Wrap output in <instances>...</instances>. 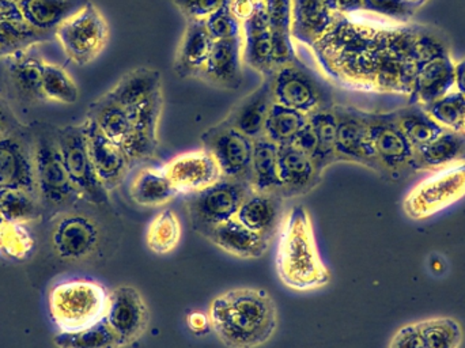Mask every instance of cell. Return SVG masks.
I'll return each mask as SVG.
<instances>
[{"instance_id": "cell-24", "label": "cell", "mask_w": 465, "mask_h": 348, "mask_svg": "<svg viewBox=\"0 0 465 348\" xmlns=\"http://www.w3.org/2000/svg\"><path fill=\"white\" fill-rule=\"evenodd\" d=\"M341 18L331 11L327 0H292V40L316 46Z\"/></svg>"}, {"instance_id": "cell-33", "label": "cell", "mask_w": 465, "mask_h": 348, "mask_svg": "<svg viewBox=\"0 0 465 348\" xmlns=\"http://www.w3.org/2000/svg\"><path fill=\"white\" fill-rule=\"evenodd\" d=\"M86 117L120 146L125 144L133 131L130 112L112 100L106 93L90 104Z\"/></svg>"}, {"instance_id": "cell-56", "label": "cell", "mask_w": 465, "mask_h": 348, "mask_svg": "<svg viewBox=\"0 0 465 348\" xmlns=\"http://www.w3.org/2000/svg\"><path fill=\"white\" fill-rule=\"evenodd\" d=\"M455 89L465 95V57L455 65Z\"/></svg>"}, {"instance_id": "cell-46", "label": "cell", "mask_w": 465, "mask_h": 348, "mask_svg": "<svg viewBox=\"0 0 465 348\" xmlns=\"http://www.w3.org/2000/svg\"><path fill=\"white\" fill-rule=\"evenodd\" d=\"M35 249L32 233L22 224L5 222L0 227V256L13 262H24Z\"/></svg>"}, {"instance_id": "cell-20", "label": "cell", "mask_w": 465, "mask_h": 348, "mask_svg": "<svg viewBox=\"0 0 465 348\" xmlns=\"http://www.w3.org/2000/svg\"><path fill=\"white\" fill-rule=\"evenodd\" d=\"M278 171L281 194L286 200L311 194L322 180L313 160L294 144L279 146Z\"/></svg>"}, {"instance_id": "cell-52", "label": "cell", "mask_w": 465, "mask_h": 348, "mask_svg": "<svg viewBox=\"0 0 465 348\" xmlns=\"http://www.w3.org/2000/svg\"><path fill=\"white\" fill-rule=\"evenodd\" d=\"M11 106L10 101L0 94V136L8 135L25 127Z\"/></svg>"}, {"instance_id": "cell-30", "label": "cell", "mask_w": 465, "mask_h": 348, "mask_svg": "<svg viewBox=\"0 0 465 348\" xmlns=\"http://www.w3.org/2000/svg\"><path fill=\"white\" fill-rule=\"evenodd\" d=\"M160 92H163V76L160 71L142 65L123 75L119 82L106 92V95L130 111Z\"/></svg>"}, {"instance_id": "cell-14", "label": "cell", "mask_w": 465, "mask_h": 348, "mask_svg": "<svg viewBox=\"0 0 465 348\" xmlns=\"http://www.w3.org/2000/svg\"><path fill=\"white\" fill-rule=\"evenodd\" d=\"M104 320L125 348L141 341L149 330V305L136 287L123 284L109 292Z\"/></svg>"}, {"instance_id": "cell-9", "label": "cell", "mask_w": 465, "mask_h": 348, "mask_svg": "<svg viewBox=\"0 0 465 348\" xmlns=\"http://www.w3.org/2000/svg\"><path fill=\"white\" fill-rule=\"evenodd\" d=\"M465 197V161L433 172L403 200V211L414 221L430 218Z\"/></svg>"}, {"instance_id": "cell-38", "label": "cell", "mask_w": 465, "mask_h": 348, "mask_svg": "<svg viewBox=\"0 0 465 348\" xmlns=\"http://www.w3.org/2000/svg\"><path fill=\"white\" fill-rule=\"evenodd\" d=\"M182 222L171 208L160 211L150 222L146 232V245L153 254H172L182 241Z\"/></svg>"}, {"instance_id": "cell-36", "label": "cell", "mask_w": 465, "mask_h": 348, "mask_svg": "<svg viewBox=\"0 0 465 348\" xmlns=\"http://www.w3.org/2000/svg\"><path fill=\"white\" fill-rule=\"evenodd\" d=\"M309 123L313 128L317 141V152L313 161L320 174L324 175L328 168L338 164L336 161V116L333 106L309 114Z\"/></svg>"}, {"instance_id": "cell-3", "label": "cell", "mask_w": 465, "mask_h": 348, "mask_svg": "<svg viewBox=\"0 0 465 348\" xmlns=\"http://www.w3.org/2000/svg\"><path fill=\"white\" fill-rule=\"evenodd\" d=\"M29 127L33 136L35 183L45 216L73 211L84 199L65 172L57 144L56 125L35 120Z\"/></svg>"}, {"instance_id": "cell-54", "label": "cell", "mask_w": 465, "mask_h": 348, "mask_svg": "<svg viewBox=\"0 0 465 348\" xmlns=\"http://www.w3.org/2000/svg\"><path fill=\"white\" fill-rule=\"evenodd\" d=\"M260 3L253 2V0H231L229 8H231L232 15L243 24L248 21L254 13H256L257 5Z\"/></svg>"}, {"instance_id": "cell-41", "label": "cell", "mask_w": 465, "mask_h": 348, "mask_svg": "<svg viewBox=\"0 0 465 348\" xmlns=\"http://www.w3.org/2000/svg\"><path fill=\"white\" fill-rule=\"evenodd\" d=\"M43 94L49 103L73 105L78 103L79 87L71 74L63 65L51 62H44Z\"/></svg>"}, {"instance_id": "cell-49", "label": "cell", "mask_w": 465, "mask_h": 348, "mask_svg": "<svg viewBox=\"0 0 465 348\" xmlns=\"http://www.w3.org/2000/svg\"><path fill=\"white\" fill-rule=\"evenodd\" d=\"M264 11L271 33L292 35V0H264Z\"/></svg>"}, {"instance_id": "cell-42", "label": "cell", "mask_w": 465, "mask_h": 348, "mask_svg": "<svg viewBox=\"0 0 465 348\" xmlns=\"http://www.w3.org/2000/svg\"><path fill=\"white\" fill-rule=\"evenodd\" d=\"M54 344L57 348H122L105 320L73 333H57Z\"/></svg>"}, {"instance_id": "cell-55", "label": "cell", "mask_w": 465, "mask_h": 348, "mask_svg": "<svg viewBox=\"0 0 465 348\" xmlns=\"http://www.w3.org/2000/svg\"><path fill=\"white\" fill-rule=\"evenodd\" d=\"M188 327H190L193 333H198V335L212 330L210 328L209 314L198 311L188 314Z\"/></svg>"}, {"instance_id": "cell-4", "label": "cell", "mask_w": 465, "mask_h": 348, "mask_svg": "<svg viewBox=\"0 0 465 348\" xmlns=\"http://www.w3.org/2000/svg\"><path fill=\"white\" fill-rule=\"evenodd\" d=\"M105 287L89 279H68L52 287L49 314L59 333H73L101 322L105 316Z\"/></svg>"}, {"instance_id": "cell-21", "label": "cell", "mask_w": 465, "mask_h": 348, "mask_svg": "<svg viewBox=\"0 0 465 348\" xmlns=\"http://www.w3.org/2000/svg\"><path fill=\"white\" fill-rule=\"evenodd\" d=\"M284 202L286 199L281 194L252 189L241 204L235 219L248 229L273 241L287 213L284 211Z\"/></svg>"}, {"instance_id": "cell-53", "label": "cell", "mask_w": 465, "mask_h": 348, "mask_svg": "<svg viewBox=\"0 0 465 348\" xmlns=\"http://www.w3.org/2000/svg\"><path fill=\"white\" fill-rule=\"evenodd\" d=\"M327 5L339 16H349L363 11V0H327Z\"/></svg>"}, {"instance_id": "cell-1", "label": "cell", "mask_w": 465, "mask_h": 348, "mask_svg": "<svg viewBox=\"0 0 465 348\" xmlns=\"http://www.w3.org/2000/svg\"><path fill=\"white\" fill-rule=\"evenodd\" d=\"M210 328L228 348H259L278 330V306L267 290L237 287L210 303Z\"/></svg>"}, {"instance_id": "cell-5", "label": "cell", "mask_w": 465, "mask_h": 348, "mask_svg": "<svg viewBox=\"0 0 465 348\" xmlns=\"http://www.w3.org/2000/svg\"><path fill=\"white\" fill-rule=\"evenodd\" d=\"M251 191V184L223 177L203 191L187 194L184 207L191 229L207 240L215 227L235 218Z\"/></svg>"}, {"instance_id": "cell-23", "label": "cell", "mask_w": 465, "mask_h": 348, "mask_svg": "<svg viewBox=\"0 0 465 348\" xmlns=\"http://www.w3.org/2000/svg\"><path fill=\"white\" fill-rule=\"evenodd\" d=\"M273 104L275 100H273L272 84H271V76H267L262 78V84L253 92L241 98L232 106L225 120L235 130L254 141L260 136H264L265 122Z\"/></svg>"}, {"instance_id": "cell-51", "label": "cell", "mask_w": 465, "mask_h": 348, "mask_svg": "<svg viewBox=\"0 0 465 348\" xmlns=\"http://www.w3.org/2000/svg\"><path fill=\"white\" fill-rule=\"evenodd\" d=\"M388 348H425L417 323L401 327L391 339Z\"/></svg>"}, {"instance_id": "cell-2", "label": "cell", "mask_w": 465, "mask_h": 348, "mask_svg": "<svg viewBox=\"0 0 465 348\" xmlns=\"http://www.w3.org/2000/svg\"><path fill=\"white\" fill-rule=\"evenodd\" d=\"M275 268L282 283L294 292H314L331 283L332 275L320 254L311 213L303 205H294L284 215Z\"/></svg>"}, {"instance_id": "cell-12", "label": "cell", "mask_w": 465, "mask_h": 348, "mask_svg": "<svg viewBox=\"0 0 465 348\" xmlns=\"http://www.w3.org/2000/svg\"><path fill=\"white\" fill-rule=\"evenodd\" d=\"M336 116V161L365 166L379 174L371 144L369 112L357 106H333Z\"/></svg>"}, {"instance_id": "cell-25", "label": "cell", "mask_w": 465, "mask_h": 348, "mask_svg": "<svg viewBox=\"0 0 465 348\" xmlns=\"http://www.w3.org/2000/svg\"><path fill=\"white\" fill-rule=\"evenodd\" d=\"M455 65L448 55L417 67L409 104L426 106L455 90Z\"/></svg>"}, {"instance_id": "cell-18", "label": "cell", "mask_w": 465, "mask_h": 348, "mask_svg": "<svg viewBox=\"0 0 465 348\" xmlns=\"http://www.w3.org/2000/svg\"><path fill=\"white\" fill-rule=\"evenodd\" d=\"M87 152L98 180L108 192L114 191L124 183L131 171L130 160L120 144L108 138L94 122L84 117L82 122Z\"/></svg>"}, {"instance_id": "cell-22", "label": "cell", "mask_w": 465, "mask_h": 348, "mask_svg": "<svg viewBox=\"0 0 465 348\" xmlns=\"http://www.w3.org/2000/svg\"><path fill=\"white\" fill-rule=\"evenodd\" d=\"M199 79L218 89H240L243 84L242 37L215 41Z\"/></svg>"}, {"instance_id": "cell-16", "label": "cell", "mask_w": 465, "mask_h": 348, "mask_svg": "<svg viewBox=\"0 0 465 348\" xmlns=\"http://www.w3.org/2000/svg\"><path fill=\"white\" fill-rule=\"evenodd\" d=\"M5 85L11 100L24 109L46 103L43 94V67L45 60L37 46L3 57Z\"/></svg>"}, {"instance_id": "cell-45", "label": "cell", "mask_w": 465, "mask_h": 348, "mask_svg": "<svg viewBox=\"0 0 465 348\" xmlns=\"http://www.w3.org/2000/svg\"><path fill=\"white\" fill-rule=\"evenodd\" d=\"M425 108L444 130L465 136V95L460 92L452 90Z\"/></svg>"}, {"instance_id": "cell-10", "label": "cell", "mask_w": 465, "mask_h": 348, "mask_svg": "<svg viewBox=\"0 0 465 348\" xmlns=\"http://www.w3.org/2000/svg\"><path fill=\"white\" fill-rule=\"evenodd\" d=\"M56 136L65 172L84 202L95 207H111L109 192L104 188L93 168L82 123L56 127Z\"/></svg>"}, {"instance_id": "cell-60", "label": "cell", "mask_w": 465, "mask_h": 348, "mask_svg": "<svg viewBox=\"0 0 465 348\" xmlns=\"http://www.w3.org/2000/svg\"><path fill=\"white\" fill-rule=\"evenodd\" d=\"M253 2H256V3H264V0H253Z\"/></svg>"}, {"instance_id": "cell-61", "label": "cell", "mask_w": 465, "mask_h": 348, "mask_svg": "<svg viewBox=\"0 0 465 348\" xmlns=\"http://www.w3.org/2000/svg\"><path fill=\"white\" fill-rule=\"evenodd\" d=\"M0 59H3V52H2V48H0Z\"/></svg>"}, {"instance_id": "cell-29", "label": "cell", "mask_w": 465, "mask_h": 348, "mask_svg": "<svg viewBox=\"0 0 465 348\" xmlns=\"http://www.w3.org/2000/svg\"><path fill=\"white\" fill-rule=\"evenodd\" d=\"M92 0H24L19 5L22 18L33 29L54 37L56 30Z\"/></svg>"}, {"instance_id": "cell-43", "label": "cell", "mask_w": 465, "mask_h": 348, "mask_svg": "<svg viewBox=\"0 0 465 348\" xmlns=\"http://www.w3.org/2000/svg\"><path fill=\"white\" fill-rule=\"evenodd\" d=\"M425 348H460L463 327L453 317H434L418 322Z\"/></svg>"}, {"instance_id": "cell-44", "label": "cell", "mask_w": 465, "mask_h": 348, "mask_svg": "<svg viewBox=\"0 0 465 348\" xmlns=\"http://www.w3.org/2000/svg\"><path fill=\"white\" fill-rule=\"evenodd\" d=\"M52 40L54 37L33 29L25 21H0V48L3 57Z\"/></svg>"}, {"instance_id": "cell-32", "label": "cell", "mask_w": 465, "mask_h": 348, "mask_svg": "<svg viewBox=\"0 0 465 348\" xmlns=\"http://www.w3.org/2000/svg\"><path fill=\"white\" fill-rule=\"evenodd\" d=\"M130 196L141 207H163L179 196L163 168H143L135 174Z\"/></svg>"}, {"instance_id": "cell-28", "label": "cell", "mask_w": 465, "mask_h": 348, "mask_svg": "<svg viewBox=\"0 0 465 348\" xmlns=\"http://www.w3.org/2000/svg\"><path fill=\"white\" fill-rule=\"evenodd\" d=\"M207 240L225 254L242 260L262 259L272 244L270 238L248 229L235 218L215 227Z\"/></svg>"}, {"instance_id": "cell-59", "label": "cell", "mask_w": 465, "mask_h": 348, "mask_svg": "<svg viewBox=\"0 0 465 348\" xmlns=\"http://www.w3.org/2000/svg\"><path fill=\"white\" fill-rule=\"evenodd\" d=\"M3 224H5V219H3L2 214H0V227H2Z\"/></svg>"}, {"instance_id": "cell-11", "label": "cell", "mask_w": 465, "mask_h": 348, "mask_svg": "<svg viewBox=\"0 0 465 348\" xmlns=\"http://www.w3.org/2000/svg\"><path fill=\"white\" fill-rule=\"evenodd\" d=\"M201 142L202 149L217 161L223 177L251 184L253 139L243 135L223 119L207 128L202 134Z\"/></svg>"}, {"instance_id": "cell-39", "label": "cell", "mask_w": 465, "mask_h": 348, "mask_svg": "<svg viewBox=\"0 0 465 348\" xmlns=\"http://www.w3.org/2000/svg\"><path fill=\"white\" fill-rule=\"evenodd\" d=\"M308 123V114L273 104L265 122L264 136L278 146L292 144Z\"/></svg>"}, {"instance_id": "cell-7", "label": "cell", "mask_w": 465, "mask_h": 348, "mask_svg": "<svg viewBox=\"0 0 465 348\" xmlns=\"http://www.w3.org/2000/svg\"><path fill=\"white\" fill-rule=\"evenodd\" d=\"M109 35L108 21L100 8L90 2L56 30L54 40L71 63L84 67L103 54L108 45Z\"/></svg>"}, {"instance_id": "cell-17", "label": "cell", "mask_w": 465, "mask_h": 348, "mask_svg": "<svg viewBox=\"0 0 465 348\" xmlns=\"http://www.w3.org/2000/svg\"><path fill=\"white\" fill-rule=\"evenodd\" d=\"M163 109V94L160 92L128 111L133 120V131L122 147L131 165L146 163L157 155L160 147L158 128Z\"/></svg>"}, {"instance_id": "cell-57", "label": "cell", "mask_w": 465, "mask_h": 348, "mask_svg": "<svg viewBox=\"0 0 465 348\" xmlns=\"http://www.w3.org/2000/svg\"><path fill=\"white\" fill-rule=\"evenodd\" d=\"M5 2L13 3V5H21V2H24V0H5Z\"/></svg>"}, {"instance_id": "cell-48", "label": "cell", "mask_w": 465, "mask_h": 348, "mask_svg": "<svg viewBox=\"0 0 465 348\" xmlns=\"http://www.w3.org/2000/svg\"><path fill=\"white\" fill-rule=\"evenodd\" d=\"M204 25L214 41L242 37V24L232 15L229 5L215 11L204 21Z\"/></svg>"}, {"instance_id": "cell-27", "label": "cell", "mask_w": 465, "mask_h": 348, "mask_svg": "<svg viewBox=\"0 0 465 348\" xmlns=\"http://www.w3.org/2000/svg\"><path fill=\"white\" fill-rule=\"evenodd\" d=\"M214 43L204 21H187L174 56L176 75L180 79L201 78Z\"/></svg>"}, {"instance_id": "cell-58", "label": "cell", "mask_w": 465, "mask_h": 348, "mask_svg": "<svg viewBox=\"0 0 465 348\" xmlns=\"http://www.w3.org/2000/svg\"><path fill=\"white\" fill-rule=\"evenodd\" d=\"M412 2L417 3V5H420V7H422V5H425V3L428 2V0H412Z\"/></svg>"}, {"instance_id": "cell-50", "label": "cell", "mask_w": 465, "mask_h": 348, "mask_svg": "<svg viewBox=\"0 0 465 348\" xmlns=\"http://www.w3.org/2000/svg\"><path fill=\"white\" fill-rule=\"evenodd\" d=\"M187 21H206L231 0H172Z\"/></svg>"}, {"instance_id": "cell-26", "label": "cell", "mask_w": 465, "mask_h": 348, "mask_svg": "<svg viewBox=\"0 0 465 348\" xmlns=\"http://www.w3.org/2000/svg\"><path fill=\"white\" fill-rule=\"evenodd\" d=\"M243 65L267 78L275 73L272 59L271 29L265 16L264 3L257 5L256 13L242 24Z\"/></svg>"}, {"instance_id": "cell-19", "label": "cell", "mask_w": 465, "mask_h": 348, "mask_svg": "<svg viewBox=\"0 0 465 348\" xmlns=\"http://www.w3.org/2000/svg\"><path fill=\"white\" fill-rule=\"evenodd\" d=\"M177 194H196L223 178V172L209 152L204 149L177 155L163 166Z\"/></svg>"}, {"instance_id": "cell-35", "label": "cell", "mask_w": 465, "mask_h": 348, "mask_svg": "<svg viewBox=\"0 0 465 348\" xmlns=\"http://www.w3.org/2000/svg\"><path fill=\"white\" fill-rule=\"evenodd\" d=\"M279 146L265 136L253 141L252 157V181L253 191L281 194L278 171Z\"/></svg>"}, {"instance_id": "cell-47", "label": "cell", "mask_w": 465, "mask_h": 348, "mask_svg": "<svg viewBox=\"0 0 465 348\" xmlns=\"http://www.w3.org/2000/svg\"><path fill=\"white\" fill-rule=\"evenodd\" d=\"M420 5L412 0H363V11L387 16L398 22H410Z\"/></svg>"}, {"instance_id": "cell-40", "label": "cell", "mask_w": 465, "mask_h": 348, "mask_svg": "<svg viewBox=\"0 0 465 348\" xmlns=\"http://www.w3.org/2000/svg\"><path fill=\"white\" fill-rule=\"evenodd\" d=\"M450 55V41L442 30L428 25H412L411 62L415 67Z\"/></svg>"}, {"instance_id": "cell-34", "label": "cell", "mask_w": 465, "mask_h": 348, "mask_svg": "<svg viewBox=\"0 0 465 348\" xmlns=\"http://www.w3.org/2000/svg\"><path fill=\"white\" fill-rule=\"evenodd\" d=\"M393 112L401 133L414 150L430 144L445 131L426 111L425 106L418 104H409Z\"/></svg>"}, {"instance_id": "cell-6", "label": "cell", "mask_w": 465, "mask_h": 348, "mask_svg": "<svg viewBox=\"0 0 465 348\" xmlns=\"http://www.w3.org/2000/svg\"><path fill=\"white\" fill-rule=\"evenodd\" d=\"M371 144L379 175L398 183L418 174L415 150L399 127L395 112H369Z\"/></svg>"}, {"instance_id": "cell-13", "label": "cell", "mask_w": 465, "mask_h": 348, "mask_svg": "<svg viewBox=\"0 0 465 348\" xmlns=\"http://www.w3.org/2000/svg\"><path fill=\"white\" fill-rule=\"evenodd\" d=\"M103 229L97 219L78 211L60 214L52 229L54 254L65 262H84L100 248Z\"/></svg>"}, {"instance_id": "cell-15", "label": "cell", "mask_w": 465, "mask_h": 348, "mask_svg": "<svg viewBox=\"0 0 465 348\" xmlns=\"http://www.w3.org/2000/svg\"><path fill=\"white\" fill-rule=\"evenodd\" d=\"M2 189H24L38 194L29 124L0 136V191Z\"/></svg>"}, {"instance_id": "cell-8", "label": "cell", "mask_w": 465, "mask_h": 348, "mask_svg": "<svg viewBox=\"0 0 465 348\" xmlns=\"http://www.w3.org/2000/svg\"><path fill=\"white\" fill-rule=\"evenodd\" d=\"M273 100L279 105L312 114L335 106L332 89L298 60L271 75Z\"/></svg>"}, {"instance_id": "cell-31", "label": "cell", "mask_w": 465, "mask_h": 348, "mask_svg": "<svg viewBox=\"0 0 465 348\" xmlns=\"http://www.w3.org/2000/svg\"><path fill=\"white\" fill-rule=\"evenodd\" d=\"M465 161V136L445 130L439 138L415 150L417 172H436Z\"/></svg>"}, {"instance_id": "cell-37", "label": "cell", "mask_w": 465, "mask_h": 348, "mask_svg": "<svg viewBox=\"0 0 465 348\" xmlns=\"http://www.w3.org/2000/svg\"><path fill=\"white\" fill-rule=\"evenodd\" d=\"M0 214L8 224H29L44 218L43 204L38 194L24 189L0 191Z\"/></svg>"}]
</instances>
